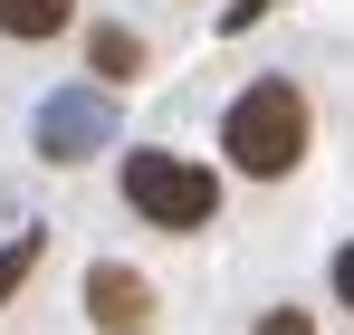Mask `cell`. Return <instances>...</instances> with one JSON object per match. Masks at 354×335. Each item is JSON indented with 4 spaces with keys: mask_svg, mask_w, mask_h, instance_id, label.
Wrapping results in <instances>:
<instances>
[{
    "mask_svg": "<svg viewBox=\"0 0 354 335\" xmlns=\"http://www.w3.org/2000/svg\"><path fill=\"white\" fill-rule=\"evenodd\" d=\"M124 201H134L153 230H201L221 211V182H211V163H192V154L134 144V154H124Z\"/></svg>",
    "mask_w": 354,
    "mask_h": 335,
    "instance_id": "obj_2",
    "label": "cell"
},
{
    "mask_svg": "<svg viewBox=\"0 0 354 335\" xmlns=\"http://www.w3.org/2000/svg\"><path fill=\"white\" fill-rule=\"evenodd\" d=\"M86 316H96V335H144L153 326V278H134V269H86Z\"/></svg>",
    "mask_w": 354,
    "mask_h": 335,
    "instance_id": "obj_3",
    "label": "cell"
},
{
    "mask_svg": "<svg viewBox=\"0 0 354 335\" xmlns=\"http://www.w3.org/2000/svg\"><path fill=\"white\" fill-rule=\"evenodd\" d=\"M39 249H48L39 230H10V239H0V307H10V297H19V278L39 269Z\"/></svg>",
    "mask_w": 354,
    "mask_h": 335,
    "instance_id": "obj_7",
    "label": "cell"
},
{
    "mask_svg": "<svg viewBox=\"0 0 354 335\" xmlns=\"http://www.w3.org/2000/svg\"><path fill=\"white\" fill-rule=\"evenodd\" d=\"M221 154H230L249 182L297 172V154H306V96H297L288 77H259V87L230 106V125H221Z\"/></svg>",
    "mask_w": 354,
    "mask_h": 335,
    "instance_id": "obj_1",
    "label": "cell"
},
{
    "mask_svg": "<svg viewBox=\"0 0 354 335\" xmlns=\"http://www.w3.org/2000/svg\"><path fill=\"white\" fill-rule=\"evenodd\" d=\"M335 297H345V316H354V239L335 249Z\"/></svg>",
    "mask_w": 354,
    "mask_h": 335,
    "instance_id": "obj_9",
    "label": "cell"
},
{
    "mask_svg": "<svg viewBox=\"0 0 354 335\" xmlns=\"http://www.w3.org/2000/svg\"><path fill=\"white\" fill-rule=\"evenodd\" d=\"M96 134H106V106H96V96H48V106H39V144H48V163H77Z\"/></svg>",
    "mask_w": 354,
    "mask_h": 335,
    "instance_id": "obj_4",
    "label": "cell"
},
{
    "mask_svg": "<svg viewBox=\"0 0 354 335\" xmlns=\"http://www.w3.org/2000/svg\"><path fill=\"white\" fill-rule=\"evenodd\" d=\"M67 19H77V0H0V29L10 39H58Z\"/></svg>",
    "mask_w": 354,
    "mask_h": 335,
    "instance_id": "obj_6",
    "label": "cell"
},
{
    "mask_svg": "<svg viewBox=\"0 0 354 335\" xmlns=\"http://www.w3.org/2000/svg\"><path fill=\"white\" fill-rule=\"evenodd\" d=\"M259 335H316V326H306L297 307H278V316H259Z\"/></svg>",
    "mask_w": 354,
    "mask_h": 335,
    "instance_id": "obj_8",
    "label": "cell"
},
{
    "mask_svg": "<svg viewBox=\"0 0 354 335\" xmlns=\"http://www.w3.org/2000/svg\"><path fill=\"white\" fill-rule=\"evenodd\" d=\"M86 67H96V87H124V77L144 67V39H134V29H96V39H86Z\"/></svg>",
    "mask_w": 354,
    "mask_h": 335,
    "instance_id": "obj_5",
    "label": "cell"
}]
</instances>
